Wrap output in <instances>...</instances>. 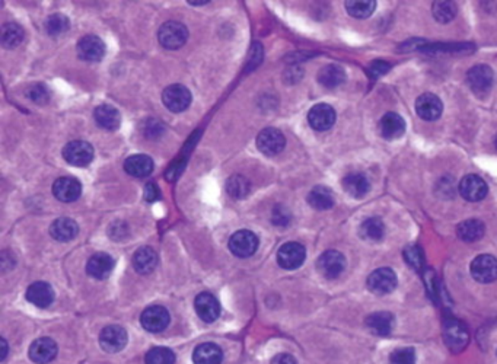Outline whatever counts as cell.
Segmentation results:
<instances>
[{"instance_id":"d6986e66","label":"cell","mask_w":497,"mask_h":364,"mask_svg":"<svg viewBox=\"0 0 497 364\" xmlns=\"http://www.w3.org/2000/svg\"><path fill=\"white\" fill-rule=\"evenodd\" d=\"M416 111L421 120L434 121L442 115L443 105L436 95L423 93L416 101Z\"/></svg>"},{"instance_id":"3957f363","label":"cell","mask_w":497,"mask_h":364,"mask_svg":"<svg viewBox=\"0 0 497 364\" xmlns=\"http://www.w3.org/2000/svg\"><path fill=\"white\" fill-rule=\"evenodd\" d=\"M258 248V238L250 230H238L229 239V249L238 258H250Z\"/></svg>"},{"instance_id":"681fc988","label":"cell","mask_w":497,"mask_h":364,"mask_svg":"<svg viewBox=\"0 0 497 364\" xmlns=\"http://www.w3.org/2000/svg\"><path fill=\"white\" fill-rule=\"evenodd\" d=\"M494 144H496V148H497V136H496V139H494Z\"/></svg>"},{"instance_id":"52a82bcc","label":"cell","mask_w":497,"mask_h":364,"mask_svg":"<svg viewBox=\"0 0 497 364\" xmlns=\"http://www.w3.org/2000/svg\"><path fill=\"white\" fill-rule=\"evenodd\" d=\"M317 269L322 277L333 280V278L342 275L346 269L344 255L338 251H327L318 258Z\"/></svg>"},{"instance_id":"60d3db41","label":"cell","mask_w":497,"mask_h":364,"mask_svg":"<svg viewBox=\"0 0 497 364\" xmlns=\"http://www.w3.org/2000/svg\"><path fill=\"white\" fill-rule=\"evenodd\" d=\"M404 258L411 269H416V270L423 269L424 257H423V251L419 247H416V245L407 247L404 249Z\"/></svg>"},{"instance_id":"836d02e7","label":"cell","mask_w":497,"mask_h":364,"mask_svg":"<svg viewBox=\"0 0 497 364\" xmlns=\"http://www.w3.org/2000/svg\"><path fill=\"white\" fill-rule=\"evenodd\" d=\"M484 232H486V227L477 218H470V220H465L458 226V236L465 242H476L481 239Z\"/></svg>"},{"instance_id":"74e56055","label":"cell","mask_w":497,"mask_h":364,"mask_svg":"<svg viewBox=\"0 0 497 364\" xmlns=\"http://www.w3.org/2000/svg\"><path fill=\"white\" fill-rule=\"evenodd\" d=\"M70 28V21L67 16L62 15V14H54L50 18L47 19L45 22V30L47 34L52 36H60L69 31Z\"/></svg>"},{"instance_id":"ab89813d","label":"cell","mask_w":497,"mask_h":364,"mask_svg":"<svg viewBox=\"0 0 497 364\" xmlns=\"http://www.w3.org/2000/svg\"><path fill=\"white\" fill-rule=\"evenodd\" d=\"M456 5L454 2H434L433 3V16L441 23H448L456 15Z\"/></svg>"},{"instance_id":"83f0119b","label":"cell","mask_w":497,"mask_h":364,"mask_svg":"<svg viewBox=\"0 0 497 364\" xmlns=\"http://www.w3.org/2000/svg\"><path fill=\"white\" fill-rule=\"evenodd\" d=\"M79 232V227L75 220L69 217H60L50 226V235L58 242H69L75 239Z\"/></svg>"},{"instance_id":"f35d334b","label":"cell","mask_w":497,"mask_h":364,"mask_svg":"<svg viewBox=\"0 0 497 364\" xmlns=\"http://www.w3.org/2000/svg\"><path fill=\"white\" fill-rule=\"evenodd\" d=\"M146 364H175V354L169 348L155 347L144 357Z\"/></svg>"},{"instance_id":"f6af8a7d","label":"cell","mask_w":497,"mask_h":364,"mask_svg":"<svg viewBox=\"0 0 497 364\" xmlns=\"http://www.w3.org/2000/svg\"><path fill=\"white\" fill-rule=\"evenodd\" d=\"M143 197H144V200L149 201V203H153V201H156L157 198L161 197V191H159V188H157V185L155 184V182H149V184L144 187Z\"/></svg>"},{"instance_id":"d4e9b609","label":"cell","mask_w":497,"mask_h":364,"mask_svg":"<svg viewBox=\"0 0 497 364\" xmlns=\"http://www.w3.org/2000/svg\"><path fill=\"white\" fill-rule=\"evenodd\" d=\"M192 361L194 364H222L223 351L213 343H204L194 350Z\"/></svg>"},{"instance_id":"277c9868","label":"cell","mask_w":497,"mask_h":364,"mask_svg":"<svg viewBox=\"0 0 497 364\" xmlns=\"http://www.w3.org/2000/svg\"><path fill=\"white\" fill-rule=\"evenodd\" d=\"M467 82L471 91L477 95H486L490 92L494 83L493 70L486 65H477L467 73Z\"/></svg>"},{"instance_id":"b9f144b4","label":"cell","mask_w":497,"mask_h":364,"mask_svg":"<svg viewBox=\"0 0 497 364\" xmlns=\"http://www.w3.org/2000/svg\"><path fill=\"white\" fill-rule=\"evenodd\" d=\"M391 364H416V353L413 348H398L390 356Z\"/></svg>"},{"instance_id":"5b68a950","label":"cell","mask_w":497,"mask_h":364,"mask_svg":"<svg viewBox=\"0 0 497 364\" xmlns=\"http://www.w3.org/2000/svg\"><path fill=\"white\" fill-rule=\"evenodd\" d=\"M63 157L67 163L74 166L78 168L88 166L93 159V148L89 143L82 140L70 141L65 146Z\"/></svg>"},{"instance_id":"30bf717a","label":"cell","mask_w":497,"mask_h":364,"mask_svg":"<svg viewBox=\"0 0 497 364\" xmlns=\"http://www.w3.org/2000/svg\"><path fill=\"white\" fill-rule=\"evenodd\" d=\"M286 146L285 135L277 128H264L257 136V148L265 156L278 155Z\"/></svg>"},{"instance_id":"9a60e30c","label":"cell","mask_w":497,"mask_h":364,"mask_svg":"<svg viewBox=\"0 0 497 364\" xmlns=\"http://www.w3.org/2000/svg\"><path fill=\"white\" fill-rule=\"evenodd\" d=\"M309 126L317 131L330 130L335 123V111L329 104H317L308 113Z\"/></svg>"},{"instance_id":"1f68e13d","label":"cell","mask_w":497,"mask_h":364,"mask_svg":"<svg viewBox=\"0 0 497 364\" xmlns=\"http://www.w3.org/2000/svg\"><path fill=\"white\" fill-rule=\"evenodd\" d=\"M318 80L322 84V87L333 89L340 87L342 83H344L346 80V71L342 66L337 65H329L320 70L318 73Z\"/></svg>"},{"instance_id":"6da1fadb","label":"cell","mask_w":497,"mask_h":364,"mask_svg":"<svg viewBox=\"0 0 497 364\" xmlns=\"http://www.w3.org/2000/svg\"><path fill=\"white\" fill-rule=\"evenodd\" d=\"M443 339L448 348L454 351V353H459V351H463L467 347L470 339L467 326L459 319H446L443 323Z\"/></svg>"},{"instance_id":"4316f807","label":"cell","mask_w":497,"mask_h":364,"mask_svg":"<svg viewBox=\"0 0 497 364\" xmlns=\"http://www.w3.org/2000/svg\"><path fill=\"white\" fill-rule=\"evenodd\" d=\"M395 319L390 312H377L372 313L366 319V326L375 335H390L394 330Z\"/></svg>"},{"instance_id":"44dd1931","label":"cell","mask_w":497,"mask_h":364,"mask_svg":"<svg viewBox=\"0 0 497 364\" xmlns=\"http://www.w3.org/2000/svg\"><path fill=\"white\" fill-rule=\"evenodd\" d=\"M113 269H114V260L111 255H108L105 252L93 253L87 264V273L91 277L96 278V280H104V278L111 274Z\"/></svg>"},{"instance_id":"8d00e7d4","label":"cell","mask_w":497,"mask_h":364,"mask_svg":"<svg viewBox=\"0 0 497 364\" xmlns=\"http://www.w3.org/2000/svg\"><path fill=\"white\" fill-rule=\"evenodd\" d=\"M375 8H377V2H373V0H350V2H346L349 15L357 19L369 18Z\"/></svg>"},{"instance_id":"7dc6e473","label":"cell","mask_w":497,"mask_h":364,"mask_svg":"<svg viewBox=\"0 0 497 364\" xmlns=\"http://www.w3.org/2000/svg\"><path fill=\"white\" fill-rule=\"evenodd\" d=\"M272 364H296V360L290 354H277L272 360Z\"/></svg>"},{"instance_id":"f546056e","label":"cell","mask_w":497,"mask_h":364,"mask_svg":"<svg viewBox=\"0 0 497 364\" xmlns=\"http://www.w3.org/2000/svg\"><path fill=\"white\" fill-rule=\"evenodd\" d=\"M157 265V255L152 248H140L136 251L135 257H133V266L140 274H149L152 273Z\"/></svg>"},{"instance_id":"ffe728a7","label":"cell","mask_w":497,"mask_h":364,"mask_svg":"<svg viewBox=\"0 0 497 364\" xmlns=\"http://www.w3.org/2000/svg\"><path fill=\"white\" fill-rule=\"evenodd\" d=\"M57 356V344L52 338H38L30 347V359L37 364H48Z\"/></svg>"},{"instance_id":"c3c4849f","label":"cell","mask_w":497,"mask_h":364,"mask_svg":"<svg viewBox=\"0 0 497 364\" xmlns=\"http://www.w3.org/2000/svg\"><path fill=\"white\" fill-rule=\"evenodd\" d=\"M0 344H2V354H0V360H5V359H6V354H8V344H6V339H5V338L0 339Z\"/></svg>"},{"instance_id":"f1b7e54d","label":"cell","mask_w":497,"mask_h":364,"mask_svg":"<svg viewBox=\"0 0 497 364\" xmlns=\"http://www.w3.org/2000/svg\"><path fill=\"white\" fill-rule=\"evenodd\" d=\"M343 188L349 196L355 197V198H362L363 196H366V194L369 192L371 182H369L368 177L363 174H359V172L349 174L343 179Z\"/></svg>"},{"instance_id":"7402d4cb","label":"cell","mask_w":497,"mask_h":364,"mask_svg":"<svg viewBox=\"0 0 497 364\" xmlns=\"http://www.w3.org/2000/svg\"><path fill=\"white\" fill-rule=\"evenodd\" d=\"M27 300L34 306L45 309L50 306L54 300V290L48 283L37 282L28 287Z\"/></svg>"},{"instance_id":"cb8c5ba5","label":"cell","mask_w":497,"mask_h":364,"mask_svg":"<svg viewBox=\"0 0 497 364\" xmlns=\"http://www.w3.org/2000/svg\"><path fill=\"white\" fill-rule=\"evenodd\" d=\"M93 118L96 121V124L104 130L114 131L121 124V115L117 111V108L108 105V104H102L100 106H96L93 111Z\"/></svg>"},{"instance_id":"ba28073f","label":"cell","mask_w":497,"mask_h":364,"mask_svg":"<svg viewBox=\"0 0 497 364\" xmlns=\"http://www.w3.org/2000/svg\"><path fill=\"white\" fill-rule=\"evenodd\" d=\"M164 105L173 113H183L191 104V93L183 84H171L162 93Z\"/></svg>"},{"instance_id":"2e32d148","label":"cell","mask_w":497,"mask_h":364,"mask_svg":"<svg viewBox=\"0 0 497 364\" xmlns=\"http://www.w3.org/2000/svg\"><path fill=\"white\" fill-rule=\"evenodd\" d=\"M78 54L87 62H100L105 54V44L96 35H85L78 43Z\"/></svg>"},{"instance_id":"5bb4252c","label":"cell","mask_w":497,"mask_h":364,"mask_svg":"<svg viewBox=\"0 0 497 364\" xmlns=\"http://www.w3.org/2000/svg\"><path fill=\"white\" fill-rule=\"evenodd\" d=\"M459 192L461 196H463V198H465L467 201L477 203L484 200V197L487 196L489 187L486 184V181L480 178L478 175H467L463 178V181H461Z\"/></svg>"},{"instance_id":"d6a6232c","label":"cell","mask_w":497,"mask_h":364,"mask_svg":"<svg viewBox=\"0 0 497 364\" xmlns=\"http://www.w3.org/2000/svg\"><path fill=\"white\" fill-rule=\"evenodd\" d=\"M25 36L22 27L16 22H6L0 30V41L5 48H16Z\"/></svg>"},{"instance_id":"e575fe53","label":"cell","mask_w":497,"mask_h":364,"mask_svg":"<svg viewBox=\"0 0 497 364\" xmlns=\"http://www.w3.org/2000/svg\"><path fill=\"white\" fill-rule=\"evenodd\" d=\"M385 235V225L379 217H369L360 225V236L366 240H381Z\"/></svg>"},{"instance_id":"bcb514c9","label":"cell","mask_w":497,"mask_h":364,"mask_svg":"<svg viewBox=\"0 0 497 364\" xmlns=\"http://www.w3.org/2000/svg\"><path fill=\"white\" fill-rule=\"evenodd\" d=\"M391 69V66L385 62H373L369 67V73L373 78H378L385 75V73Z\"/></svg>"},{"instance_id":"484cf974","label":"cell","mask_w":497,"mask_h":364,"mask_svg":"<svg viewBox=\"0 0 497 364\" xmlns=\"http://www.w3.org/2000/svg\"><path fill=\"white\" fill-rule=\"evenodd\" d=\"M153 168H155V165H153L152 157H149L146 155H133L124 162L126 172L136 178L149 177L153 171Z\"/></svg>"},{"instance_id":"8fae6325","label":"cell","mask_w":497,"mask_h":364,"mask_svg":"<svg viewBox=\"0 0 497 364\" xmlns=\"http://www.w3.org/2000/svg\"><path fill=\"white\" fill-rule=\"evenodd\" d=\"M127 332L124 328L118 325H108L100 334V344L101 348L107 353H118V351L123 350L127 344Z\"/></svg>"},{"instance_id":"4dcf8cb0","label":"cell","mask_w":497,"mask_h":364,"mask_svg":"<svg viewBox=\"0 0 497 364\" xmlns=\"http://www.w3.org/2000/svg\"><path fill=\"white\" fill-rule=\"evenodd\" d=\"M308 203L315 210H329L334 205V194L330 188L318 185L308 194Z\"/></svg>"},{"instance_id":"603a6c76","label":"cell","mask_w":497,"mask_h":364,"mask_svg":"<svg viewBox=\"0 0 497 364\" xmlns=\"http://www.w3.org/2000/svg\"><path fill=\"white\" fill-rule=\"evenodd\" d=\"M381 136L386 140L399 139L406 131V123L401 115L397 113H388L379 121Z\"/></svg>"},{"instance_id":"d590c367","label":"cell","mask_w":497,"mask_h":364,"mask_svg":"<svg viewBox=\"0 0 497 364\" xmlns=\"http://www.w3.org/2000/svg\"><path fill=\"white\" fill-rule=\"evenodd\" d=\"M226 191L232 198H245L251 191V182L245 177L234 175L226 181Z\"/></svg>"},{"instance_id":"ac0fdd59","label":"cell","mask_w":497,"mask_h":364,"mask_svg":"<svg viewBox=\"0 0 497 364\" xmlns=\"http://www.w3.org/2000/svg\"><path fill=\"white\" fill-rule=\"evenodd\" d=\"M54 197L63 203H74L82 194V185L76 178L63 177L58 178L53 185Z\"/></svg>"},{"instance_id":"4fadbf2b","label":"cell","mask_w":497,"mask_h":364,"mask_svg":"<svg viewBox=\"0 0 497 364\" xmlns=\"http://www.w3.org/2000/svg\"><path fill=\"white\" fill-rule=\"evenodd\" d=\"M471 274L478 283H493L497 280V260L492 255H478L471 264Z\"/></svg>"},{"instance_id":"7c38bea8","label":"cell","mask_w":497,"mask_h":364,"mask_svg":"<svg viewBox=\"0 0 497 364\" xmlns=\"http://www.w3.org/2000/svg\"><path fill=\"white\" fill-rule=\"evenodd\" d=\"M397 287V275L391 269L375 270L368 277V288L373 295H388Z\"/></svg>"},{"instance_id":"9c48e42d","label":"cell","mask_w":497,"mask_h":364,"mask_svg":"<svg viewBox=\"0 0 497 364\" xmlns=\"http://www.w3.org/2000/svg\"><path fill=\"white\" fill-rule=\"evenodd\" d=\"M169 321H171V318H169V312L164 306H157V305L149 306L140 315L142 326L152 334H157L166 330Z\"/></svg>"},{"instance_id":"ee69618b","label":"cell","mask_w":497,"mask_h":364,"mask_svg":"<svg viewBox=\"0 0 497 364\" xmlns=\"http://www.w3.org/2000/svg\"><path fill=\"white\" fill-rule=\"evenodd\" d=\"M290 220H292V216H290L286 207H283V205H277V207H274L272 214V222L276 226H287Z\"/></svg>"},{"instance_id":"7a4b0ae2","label":"cell","mask_w":497,"mask_h":364,"mask_svg":"<svg viewBox=\"0 0 497 364\" xmlns=\"http://www.w3.org/2000/svg\"><path fill=\"white\" fill-rule=\"evenodd\" d=\"M157 38H159V43L165 48H168V50H177V48H181L187 43L188 30L181 22L169 21L161 27Z\"/></svg>"},{"instance_id":"e0dca14e","label":"cell","mask_w":497,"mask_h":364,"mask_svg":"<svg viewBox=\"0 0 497 364\" xmlns=\"http://www.w3.org/2000/svg\"><path fill=\"white\" fill-rule=\"evenodd\" d=\"M194 308H196L199 318L206 323L214 322L221 315L219 300L212 293H200L194 302Z\"/></svg>"},{"instance_id":"7bdbcfd3","label":"cell","mask_w":497,"mask_h":364,"mask_svg":"<svg viewBox=\"0 0 497 364\" xmlns=\"http://www.w3.org/2000/svg\"><path fill=\"white\" fill-rule=\"evenodd\" d=\"M28 98L32 102L44 105L50 101V92H48L44 84H34V87L28 91Z\"/></svg>"},{"instance_id":"8992f818","label":"cell","mask_w":497,"mask_h":364,"mask_svg":"<svg viewBox=\"0 0 497 364\" xmlns=\"http://www.w3.org/2000/svg\"><path fill=\"white\" fill-rule=\"evenodd\" d=\"M307 251L298 242H287L277 252V262L285 270H296L304 264Z\"/></svg>"}]
</instances>
